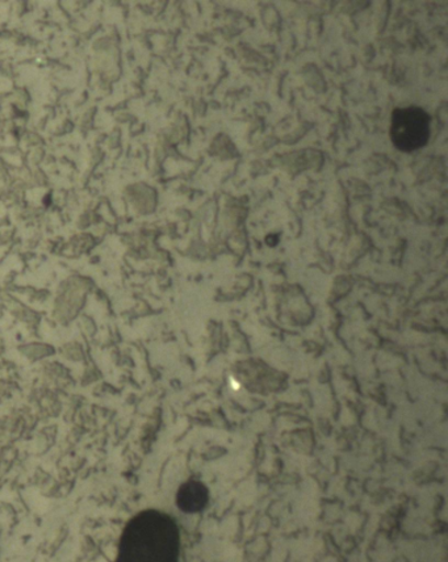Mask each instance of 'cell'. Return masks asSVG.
<instances>
[{"mask_svg": "<svg viewBox=\"0 0 448 562\" xmlns=\"http://www.w3.org/2000/svg\"><path fill=\"white\" fill-rule=\"evenodd\" d=\"M179 550L176 521L169 515L148 510L126 525L116 562H178Z\"/></svg>", "mask_w": 448, "mask_h": 562, "instance_id": "6da1fadb", "label": "cell"}, {"mask_svg": "<svg viewBox=\"0 0 448 562\" xmlns=\"http://www.w3.org/2000/svg\"><path fill=\"white\" fill-rule=\"evenodd\" d=\"M430 137V116L418 106L394 110L391 124V138L401 151H416L424 147Z\"/></svg>", "mask_w": 448, "mask_h": 562, "instance_id": "7a4b0ae2", "label": "cell"}, {"mask_svg": "<svg viewBox=\"0 0 448 562\" xmlns=\"http://www.w3.org/2000/svg\"><path fill=\"white\" fill-rule=\"evenodd\" d=\"M177 502L180 510L184 513H198L209 504V491L203 484L190 481L180 487Z\"/></svg>", "mask_w": 448, "mask_h": 562, "instance_id": "3957f363", "label": "cell"}]
</instances>
